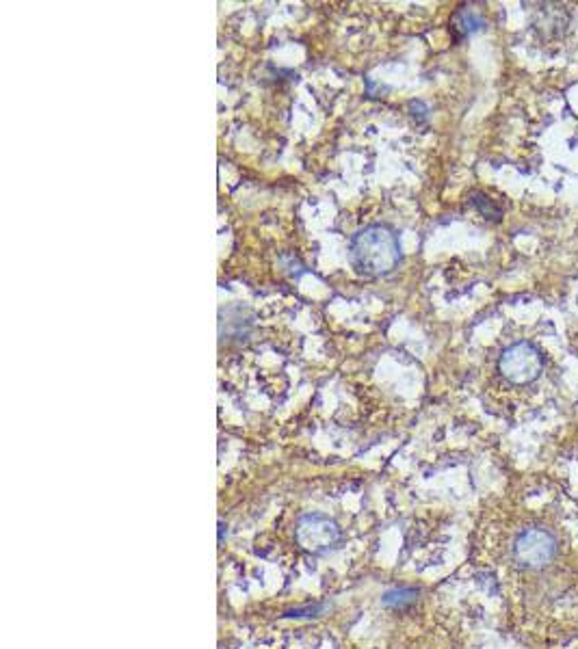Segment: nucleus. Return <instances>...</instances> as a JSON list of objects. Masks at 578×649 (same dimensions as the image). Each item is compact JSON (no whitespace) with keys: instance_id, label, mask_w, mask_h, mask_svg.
<instances>
[{"instance_id":"nucleus-5","label":"nucleus","mask_w":578,"mask_h":649,"mask_svg":"<svg viewBox=\"0 0 578 649\" xmlns=\"http://www.w3.org/2000/svg\"><path fill=\"white\" fill-rule=\"evenodd\" d=\"M567 24H570V13L563 4L555 3H542L537 4V12L533 16V27L543 39H557L566 33Z\"/></svg>"},{"instance_id":"nucleus-8","label":"nucleus","mask_w":578,"mask_h":649,"mask_svg":"<svg viewBox=\"0 0 578 649\" xmlns=\"http://www.w3.org/2000/svg\"><path fill=\"white\" fill-rule=\"evenodd\" d=\"M470 204L481 213L485 219H492V221H501L503 219V208L496 204L492 198L483 193H473L470 195Z\"/></svg>"},{"instance_id":"nucleus-9","label":"nucleus","mask_w":578,"mask_h":649,"mask_svg":"<svg viewBox=\"0 0 578 649\" xmlns=\"http://www.w3.org/2000/svg\"><path fill=\"white\" fill-rule=\"evenodd\" d=\"M223 533H225V526H223V522H219V543L223 541Z\"/></svg>"},{"instance_id":"nucleus-6","label":"nucleus","mask_w":578,"mask_h":649,"mask_svg":"<svg viewBox=\"0 0 578 649\" xmlns=\"http://www.w3.org/2000/svg\"><path fill=\"white\" fill-rule=\"evenodd\" d=\"M453 27L455 31L459 33L462 37L470 35V33L479 31L483 27V16L481 12H477L474 7H462L453 18Z\"/></svg>"},{"instance_id":"nucleus-3","label":"nucleus","mask_w":578,"mask_h":649,"mask_svg":"<svg viewBox=\"0 0 578 649\" xmlns=\"http://www.w3.org/2000/svg\"><path fill=\"white\" fill-rule=\"evenodd\" d=\"M543 371V353L531 340H520L503 348L498 357V372L512 386H528L537 381Z\"/></svg>"},{"instance_id":"nucleus-4","label":"nucleus","mask_w":578,"mask_h":649,"mask_svg":"<svg viewBox=\"0 0 578 649\" xmlns=\"http://www.w3.org/2000/svg\"><path fill=\"white\" fill-rule=\"evenodd\" d=\"M557 537L551 530L542 528V526H531L518 533L516 541H513V563L520 569H528V572H537V569L548 567L557 557Z\"/></svg>"},{"instance_id":"nucleus-1","label":"nucleus","mask_w":578,"mask_h":649,"mask_svg":"<svg viewBox=\"0 0 578 649\" xmlns=\"http://www.w3.org/2000/svg\"><path fill=\"white\" fill-rule=\"evenodd\" d=\"M347 258H349L351 269L362 278H386L403 260L399 234L386 223L364 225L349 238Z\"/></svg>"},{"instance_id":"nucleus-7","label":"nucleus","mask_w":578,"mask_h":649,"mask_svg":"<svg viewBox=\"0 0 578 649\" xmlns=\"http://www.w3.org/2000/svg\"><path fill=\"white\" fill-rule=\"evenodd\" d=\"M416 598H418V591H416V589L401 587V589H392V591L384 593V604L388 608L403 611V608H408L416 602Z\"/></svg>"},{"instance_id":"nucleus-2","label":"nucleus","mask_w":578,"mask_h":649,"mask_svg":"<svg viewBox=\"0 0 578 649\" xmlns=\"http://www.w3.org/2000/svg\"><path fill=\"white\" fill-rule=\"evenodd\" d=\"M342 541V530L330 515L303 513L295 524V543L310 557H325Z\"/></svg>"}]
</instances>
